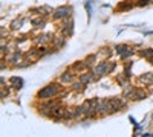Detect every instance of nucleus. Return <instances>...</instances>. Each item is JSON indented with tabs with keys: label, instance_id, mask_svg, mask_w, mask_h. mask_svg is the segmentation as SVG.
Wrapping results in <instances>:
<instances>
[{
	"label": "nucleus",
	"instance_id": "obj_3",
	"mask_svg": "<svg viewBox=\"0 0 153 137\" xmlns=\"http://www.w3.org/2000/svg\"><path fill=\"white\" fill-rule=\"evenodd\" d=\"M71 14V9L68 8V6H60V8H57L55 11H54V17L55 18H65V17H68Z\"/></svg>",
	"mask_w": 153,
	"mask_h": 137
},
{
	"label": "nucleus",
	"instance_id": "obj_9",
	"mask_svg": "<svg viewBox=\"0 0 153 137\" xmlns=\"http://www.w3.org/2000/svg\"><path fill=\"white\" fill-rule=\"evenodd\" d=\"M152 79H153V73H146L144 76H141V78H139V82L147 84V82H150Z\"/></svg>",
	"mask_w": 153,
	"mask_h": 137
},
{
	"label": "nucleus",
	"instance_id": "obj_13",
	"mask_svg": "<svg viewBox=\"0 0 153 137\" xmlns=\"http://www.w3.org/2000/svg\"><path fill=\"white\" fill-rule=\"evenodd\" d=\"M32 24H35L37 28H40L42 24H45V21H43L42 18H37V20H32Z\"/></svg>",
	"mask_w": 153,
	"mask_h": 137
},
{
	"label": "nucleus",
	"instance_id": "obj_5",
	"mask_svg": "<svg viewBox=\"0 0 153 137\" xmlns=\"http://www.w3.org/2000/svg\"><path fill=\"white\" fill-rule=\"evenodd\" d=\"M60 79H61V82H63V84L72 82V81H74V75H72L71 72H65V73L61 75V78H60Z\"/></svg>",
	"mask_w": 153,
	"mask_h": 137
},
{
	"label": "nucleus",
	"instance_id": "obj_10",
	"mask_svg": "<svg viewBox=\"0 0 153 137\" xmlns=\"http://www.w3.org/2000/svg\"><path fill=\"white\" fill-rule=\"evenodd\" d=\"M141 55H143L144 58H149V59H150V58L153 56V49H144V51L141 52Z\"/></svg>",
	"mask_w": 153,
	"mask_h": 137
},
{
	"label": "nucleus",
	"instance_id": "obj_6",
	"mask_svg": "<svg viewBox=\"0 0 153 137\" xmlns=\"http://www.w3.org/2000/svg\"><path fill=\"white\" fill-rule=\"evenodd\" d=\"M95 78L92 76V73H83L81 76H80V81H83L84 84H87V82H92Z\"/></svg>",
	"mask_w": 153,
	"mask_h": 137
},
{
	"label": "nucleus",
	"instance_id": "obj_4",
	"mask_svg": "<svg viewBox=\"0 0 153 137\" xmlns=\"http://www.w3.org/2000/svg\"><path fill=\"white\" fill-rule=\"evenodd\" d=\"M9 82H11V85L14 87V89H17V90H20L22 87H23V79L19 78V76H12V78L9 79Z\"/></svg>",
	"mask_w": 153,
	"mask_h": 137
},
{
	"label": "nucleus",
	"instance_id": "obj_11",
	"mask_svg": "<svg viewBox=\"0 0 153 137\" xmlns=\"http://www.w3.org/2000/svg\"><path fill=\"white\" fill-rule=\"evenodd\" d=\"M83 89H84V82H83V81H80V82H75V84H74V90L78 92V90H83Z\"/></svg>",
	"mask_w": 153,
	"mask_h": 137
},
{
	"label": "nucleus",
	"instance_id": "obj_7",
	"mask_svg": "<svg viewBox=\"0 0 153 137\" xmlns=\"http://www.w3.org/2000/svg\"><path fill=\"white\" fill-rule=\"evenodd\" d=\"M20 58H22V53H20V52H16V53H12V55L9 56V61H11L12 64L19 66V61H20Z\"/></svg>",
	"mask_w": 153,
	"mask_h": 137
},
{
	"label": "nucleus",
	"instance_id": "obj_2",
	"mask_svg": "<svg viewBox=\"0 0 153 137\" xmlns=\"http://www.w3.org/2000/svg\"><path fill=\"white\" fill-rule=\"evenodd\" d=\"M113 69H115V64H110V63H107V61H103V63H100V64L95 66V75L97 76H103V75L112 72Z\"/></svg>",
	"mask_w": 153,
	"mask_h": 137
},
{
	"label": "nucleus",
	"instance_id": "obj_1",
	"mask_svg": "<svg viewBox=\"0 0 153 137\" xmlns=\"http://www.w3.org/2000/svg\"><path fill=\"white\" fill-rule=\"evenodd\" d=\"M57 93H58V85L57 84H49L37 93V97L38 99H48V97H54Z\"/></svg>",
	"mask_w": 153,
	"mask_h": 137
},
{
	"label": "nucleus",
	"instance_id": "obj_8",
	"mask_svg": "<svg viewBox=\"0 0 153 137\" xmlns=\"http://www.w3.org/2000/svg\"><path fill=\"white\" fill-rule=\"evenodd\" d=\"M129 49H130V47H129V46H126V44H118L117 47H115V51H117V53H118V55H123L124 52L129 51Z\"/></svg>",
	"mask_w": 153,
	"mask_h": 137
},
{
	"label": "nucleus",
	"instance_id": "obj_12",
	"mask_svg": "<svg viewBox=\"0 0 153 137\" xmlns=\"http://www.w3.org/2000/svg\"><path fill=\"white\" fill-rule=\"evenodd\" d=\"M11 28L12 29H19V28H22V20H14L11 23Z\"/></svg>",
	"mask_w": 153,
	"mask_h": 137
},
{
	"label": "nucleus",
	"instance_id": "obj_14",
	"mask_svg": "<svg viewBox=\"0 0 153 137\" xmlns=\"http://www.w3.org/2000/svg\"><path fill=\"white\" fill-rule=\"evenodd\" d=\"M147 3H150V0H138V5L139 6H146Z\"/></svg>",
	"mask_w": 153,
	"mask_h": 137
}]
</instances>
